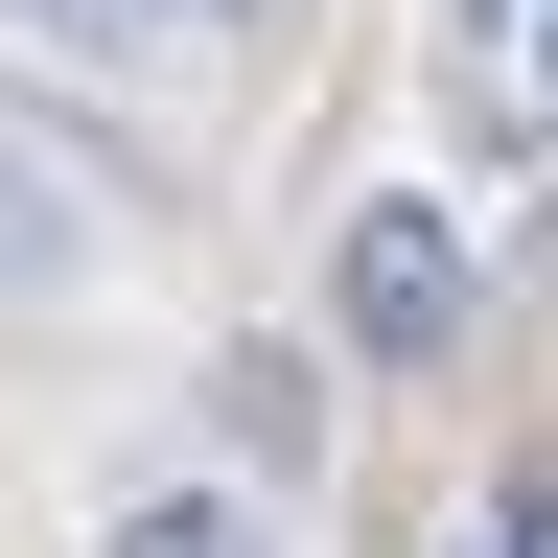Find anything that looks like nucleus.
<instances>
[{"instance_id":"f257e3e1","label":"nucleus","mask_w":558,"mask_h":558,"mask_svg":"<svg viewBox=\"0 0 558 558\" xmlns=\"http://www.w3.org/2000/svg\"><path fill=\"white\" fill-rule=\"evenodd\" d=\"M465 303H488V256H465V209H442V186H373V209L326 233V326L373 349V373H442Z\"/></svg>"},{"instance_id":"f03ea898","label":"nucleus","mask_w":558,"mask_h":558,"mask_svg":"<svg viewBox=\"0 0 558 558\" xmlns=\"http://www.w3.org/2000/svg\"><path fill=\"white\" fill-rule=\"evenodd\" d=\"M442 117L488 163H558V0H442Z\"/></svg>"},{"instance_id":"7ed1b4c3","label":"nucleus","mask_w":558,"mask_h":558,"mask_svg":"<svg viewBox=\"0 0 558 558\" xmlns=\"http://www.w3.org/2000/svg\"><path fill=\"white\" fill-rule=\"evenodd\" d=\"M94 256H117V186L0 117V303H47V279H94Z\"/></svg>"},{"instance_id":"20e7f679","label":"nucleus","mask_w":558,"mask_h":558,"mask_svg":"<svg viewBox=\"0 0 558 558\" xmlns=\"http://www.w3.org/2000/svg\"><path fill=\"white\" fill-rule=\"evenodd\" d=\"M24 47H70V70H186V47H233L256 0H0Z\"/></svg>"},{"instance_id":"39448f33","label":"nucleus","mask_w":558,"mask_h":558,"mask_svg":"<svg viewBox=\"0 0 558 558\" xmlns=\"http://www.w3.org/2000/svg\"><path fill=\"white\" fill-rule=\"evenodd\" d=\"M94 558H279V535H256V512H209V488H163V512H117Z\"/></svg>"},{"instance_id":"423d86ee","label":"nucleus","mask_w":558,"mask_h":558,"mask_svg":"<svg viewBox=\"0 0 558 558\" xmlns=\"http://www.w3.org/2000/svg\"><path fill=\"white\" fill-rule=\"evenodd\" d=\"M488 558H558V465H512V488H488Z\"/></svg>"}]
</instances>
